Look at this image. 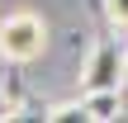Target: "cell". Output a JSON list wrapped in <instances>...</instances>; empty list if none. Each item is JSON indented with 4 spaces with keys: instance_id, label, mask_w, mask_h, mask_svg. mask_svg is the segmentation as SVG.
Here are the masks:
<instances>
[{
    "instance_id": "1",
    "label": "cell",
    "mask_w": 128,
    "mask_h": 123,
    "mask_svg": "<svg viewBox=\"0 0 128 123\" xmlns=\"http://www.w3.org/2000/svg\"><path fill=\"white\" fill-rule=\"evenodd\" d=\"M48 47V24L38 14H5L0 19V57L10 62H33Z\"/></svg>"
},
{
    "instance_id": "2",
    "label": "cell",
    "mask_w": 128,
    "mask_h": 123,
    "mask_svg": "<svg viewBox=\"0 0 128 123\" xmlns=\"http://www.w3.org/2000/svg\"><path fill=\"white\" fill-rule=\"evenodd\" d=\"M124 76H128V52L119 43H100L81 71V90H124Z\"/></svg>"
},
{
    "instance_id": "3",
    "label": "cell",
    "mask_w": 128,
    "mask_h": 123,
    "mask_svg": "<svg viewBox=\"0 0 128 123\" xmlns=\"http://www.w3.org/2000/svg\"><path fill=\"white\" fill-rule=\"evenodd\" d=\"M81 104H86V119L104 123L124 114V90H81Z\"/></svg>"
},
{
    "instance_id": "4",
    "label": "cell",
    "mask_w": 128,
    "mask_h": 123,
    "mask_svg": "<svg viewBox=\"0 0 128 123\" xmlns=\"http://www.w3.org/2000/svg\"><path fill=\"white\" fill-rule=\"evenodd\" d=\"M104 14H109V24L128 28V0H104Z\"/></svg>"
},
{
    "instance_id": "5",
    "label": "cell",
    "mask_w": 128,
    "mask_h": 123,
    "mask_svg": "<svg viewBox=\"0 0 128 123\" xmlns=\"http://www.w3.org/2000/svg\"><path fill=\"white\" fill-rule=\"evenodd\" d=\"M5 114H10V104H5V95H0V119H5Z\"/></svg>"
}]
</instances>
